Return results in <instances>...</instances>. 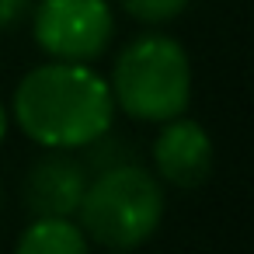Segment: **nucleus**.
Segmentation results:
<instances>
[{
  "instance_id": "nucleus-9",
  "label": "nucleus",
  "mask_w": 254,
  "mask_h": 254,
  "mask_svg": "<svg viewBox=\"0 0 254 254\" xmlns=\"http://www.w3.org/2000/svg\"><path fill=\"white\" fill-rule=\"evenodd\" d=\"M122 7H126L136 21L160 25V21L178 18V14L188 7V0H122Z\"/></svg>"
},
{
  "instance_id": "nucleus-8",
  "label": "nucleus",
  "mask_w": 254,
  "mask_h": 254,
  "mask_svg": "<svg viewBox=\"0 0 254 254\" xmlns=\"http://www.w3.org/2000/svg\"><path fill=\"white\" fill-rule=\"evenodd\" d=\"M132 160H136V146L126 136H112V129L87 143V167H94V174L119 164H132Z\"/></svg>"
},
{
  "instance_id": "nucleus-10",
  "label": "nucleus",
  "mask_w": 254,
  "mask_h": 254,
  "mask_svg": "<svg viewBox=\"0 0 254 254\" xmlns=\"http://www.w3.org/2000/svg\"><path fill=\"white\" fill-rule=\"evenodd\" d=\"M32 14V0H0V28L11 32Z\"/></svg>"
},
{
  "instance_id": "nucleus-5",
  "label": "nucleus",
  "mask_w": 254,
  "mask_h": 254,
  "mask_svg": "<svg viewBox=\"0 0 254 254\" xmlns=\"http://www.w3.org/2000/svg\"><path fill=\"white\" fill-rule=\"evenodd\" d=\"M87 164L70 157L66 150H49L25 174V209L35 219L49 216H77L80 198L87 191Z\"/></svg>"
},
{
  "instance_id": "nucleus-2",
  "label": "nucleus",
  "mask_w": 254,
  "mask_h": 254,
  "mask_svg": "<svg viewBox=\"0 0 254 254\" xmlns=\"http://www.w3.org/2000/svg\"><path fill=\"white\" fill-rule=\"evenodd\" d=\"M77 216H80V230L91 240L112 251H129L150 240L153 230L160 226L164 188L139 160L119 164L98 171L87 181Z\"/></svg>"
},
{
  "instance_id": "nucleus-7",
  "label": "nucleus",
  "mask_w": 254,
  "mask_h": 254,
  "mask_svg": "<svg viewBox=\"0 0 254 254\" xmlns=\"http://www.w3.org/2000/svg\"><path fill=\"white\" fill-rule=\"evenodd\" d=\"M14 254H87V233L63 216L35 219L21 233Z\"/></svg>"
},
{
  "instance_id": "nucleus-11",
  "label": "nucleus",
  "mask_w": 254,
  "mask_h": 254,
  "mask_svg": "<svg viewBox=\"0 0 254 254\" xmlns=\"http://www.w3.org/2000/svg\"><path fill=\"white\" fill-rule=\"evenodd\" d=\"M4 136H7V112L0 105V143H4Z\"/></svg>"
},
{
  "instance_id": "nucleus-4",
  "label": "nucleus",
  "mask_w": 254,
  "mask_h": 254,
  "mask_svg": "<svg viewBox=\"0 0 254 254\" xmlns=\"http://www.w3.org/2000/svg\"><path fill=\"white\" fill-rule=\"evenodd\" d=\"M32 28L53 60L87 63L108 49L115 18L108 0H39Z\"/></svg>"
},
{
  "instance_id": "nucleus-1",
  "label": "nucleus",
  "mask_w": 254,
  "mask_h": 254,
  "mask_svg": "<svg viewBox=\"0 0 254 254\" xmlns=\"http://www.w3.org/2000/svg\"><path fill=\"white\" fill-rule=\"evenodd\" d=\"M14 119L39 146L77 150L112 129L115 101L105 77L84 63L35 66L14 91Z\"/></svg>"
},
{
  "instance_id": "nucleus-6",
  "label": "nucleus",
  "mask_w": 254,
  "mask_h": 254,
  "mask_svg": "<svg viewBox=\"0 0 254 254\" xmlns=\"http://www.w3.org/2000/svg\"><path fill=\"white\" fill-rule=\"evenodd\" d=\"M153 164L164 181L178 188H198L212 171V143L209 132L191 119H167L157 143H153Z\"/></svg>"
},
{
  "instance_id": "nucleus-3",
  "label": "nucleus",
  "mask_w": 254,
  "mask_h": 254,
  "mask_svg": "<svg viewBox=\"0 0 254 254\" xmlns=\"http://www.w3.org/2000/svg\"><path fill=\"white\" fill-rule=\"evenodd\" d=\"M108 87H112V101L129 119L167 122L188 108L191 66L174 39L139 35L119 53Z\"/></svg>"
}]
</instances>
